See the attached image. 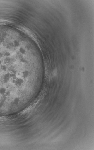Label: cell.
<instances>
[{
	"instance_id": "6da1fadb",
	"label": "cell",
	"mask_w": 94,
	"mask_h": 150,
	"mask_svg": "<svg viewBox=\"0 0 94 150\" xmlns=\"http://www.w3.org/2000/svg\"><path fill=\"white\" fill-rule=\"evenodd\" d=\"M22 42L0 34V104L20 99L31 86L34 74L27 65Z\"/></svg>"
}]
</instances>
